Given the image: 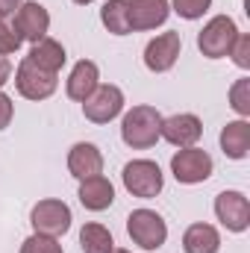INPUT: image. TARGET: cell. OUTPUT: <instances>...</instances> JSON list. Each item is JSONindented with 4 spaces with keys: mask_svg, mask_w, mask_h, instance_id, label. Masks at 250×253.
<instances>
[{
    "mask_svg": "<svg viewBox=\"0 0 250 253\" xmlns=\"http://www.w3.org/2000/svg\"><path fill=\"white\" fill-rule=\"evenodd\" d=\"M121 135L132 147H150L162 135V115L153 106H135L132 112H126Z\"/></svg>",
    "mask_w": 250,
    "mask_h": 253,
    "instance_id": "obj_1",
    "label": "cell"
},
{
    "mask_svg": "<svg viewBox=\"0 0 250 253\" xmlns=\"http://www.w3.org/2000/svg\"><path fill=\"white\" fill-rule=\"evenodd\" d=\"M126 230H129V239H132L138 248H144V251L159 248V245L165 242V236H168L165 221H162L156 212H150V209H135V212L129 215V221H126Z\"/></svg>",
    "mask_w": 250,
    "mask_h": 253,
    "instance_id": "obj_2",
    "label": "cell"
},
{
    "mask_svg": "<svg viewBox=\"0 0 250 253\" xmlns=\"http://www.w3.org/2000/svg\"><path fill=\"white\" fill-rule=\"evenodd\" d=\"M124 186L135 197H156L162 191V171L156 162L135 159L124 168Z\"/></svg>",
    "mask_w": 250,
    "mask_h": 253,
    "instance_id": "obj_3",
    "label": "cell"
},
{
    "mask_svg": "<svg viewBox=\"0 0 250 253\" xmlns=\"http://www.w3.org/2000/svg\"><path fill=\"white\" fill-rule=\"evenodd\" d=\"M121 106H124V94H121V88H115V85H97V88L83 100V112H85V118L94 121V124L112 121V118L121 112Z\"/></svg>",
    "mask_w": 250,
    "mask_h": 253,
    "instance_id": "obj_4",
    "label": "cell"
},
{
    "mask_svg": "<svg viewBox=\"0 0 250 253\" xmlns=\"http://www.w3.org/2000/svg\"><path fill=\"white\" fill-rule=\"evenodd\" d=\"M239 39V30H236V24L230 21V18H212L209 21V27L200 33V50L209 56V59H218V56H227L230 53V47H233V42Z\"/></svg>",
    "mask_w": 250,
    "mask_h": 253,
    "instance_id": "obj_5",
    "label": "cell"
},
{
    "mask_svg": "<svg viewBox=\"0 0 250 253\" xmlns=\"http://www.w3.org/2000/svg\"><path fill=\"white\" fill-rule=\"evenodd\" d=\"M15 83H18V91H21L24 97H30V100H42V97H47V94L56 91V74H53V71H44V68H39V65H33L30 59L21 62Z\"/></svg>",
    "mask_w": 250,
    "mask_h": 253,
    "instance_id": "obj_6",
    "label": "cell"
},
{
    "mask_svg": "<svg viewBox=\"0 0 250 253\" xmlns=\"http://www.w3.org/2000/svg\"><path fill=\"white\" fill-rule=\"evenodd\" d=\"M33 227L42 236H62L65 230L71 227V209L65 206L62 200H42L33 209Z\"/></svg>",
    "mask_w": 250,
    "mask_h": 253,
    "instance_id": "obj_7",
    "label": "cell"
},
{
    "mask_svg": "<svg viewBox=\"0 0 250 253\" xmlns=\"http://www.w3.org/2000/svg\"><path fill=\"white\" fill-rule=\"evenodd\" d=\"M171 168L180 183H203L212 174V159H209V153H203L197 147H186L174 156Z\"/></svg>",
    "mask_w": 250,
    "mask_h": 253,
    "instance_id": "obj_8",
    "label": "cell"
},
{
    "mask_svg": "<svg viewBox=\"0 0 250 253\" xmlns=\"http://www.w3.org/2000/svg\"><path fill=\"white\" fill-rule=\"evenodd\" d=\"M215 212H218V218L224 221V227H230V230H236V233L245 230L248 221H250V203L242 191H224V194H218Z\"/></svg>",
    "mask_w": 250,
    "mask_h": 253,
    "instance_id": "obj_9",
    "label": "cell"
},
{
    "mask_svg": "<svg viewBox=\"0 0 250 253\" xmlns=\"http://www.w3.org/2000/svg\"><path fill=\"white\" fill-rule=\"evenodd\" d=\"M180 56V33H162L156 36L147 50H144V65L150 71H168Z\"/></svg>",
    "mask_w": 250,
    "mask_h": 253,
    "instance_id": "obj_10",
    "label": "cell"
},
{
    "mask_svg": "<svg viewBox=\"0 0 250 253\" xmlns=\"http://www.w3.org/2000/svg\"><path fill=\"white\" fill-rule=\"evenodd\" d=\"M47 27H50V15L44 12V6H39V3H24V6H18L15 30H18L21 39L39 42V39H44Z\"/></svg>",
    "mask_w": 250,
    "mask_h": 253,
    "instance_id": "obj_11",
    "label": "cell"
},
{
    "mask_svg": "<svg viewBox=\"0 0 250 253\" xmlns=\"http://www.w3.org/2000/svg\"><path fill=\"white\" fill-rule=\"evenodd\" d=\"M126 15H129V30H150L168 18V3L165 0H126Z\"/></svg>",
    "mask_w": 250,
    "mask_h": 253,
    "instance_id": "obj_12",
    "label": "cell"
},
{
    "mask_svg": "<svg viewBox=\"0 0 250 253\" xmlns=\"http://www.w3.org/2000/svg\"><path fill=\"white\" fill-rule=\"evenodd\" d=\"M162 135L177 147H191L200 138V121L194 115H174L162 121Z\"/></svg>",
    "mask_w": 250,
    "mask_h": 253,
    "instance_id": "obj_13",
    "label": "cell"
},
{
    "mask_svg": "<svg viewBox=\"0 0 250 253\" xmlns=\"http://www.w3.org/2000/svg\"><path fill=\"white\" fill-rule=\"evenodd\" d=\"M80 200H83L85 209L100 212V209L112 206V200H115V189H112V183H109L106 177L94 174V177L83 180V186H80Z\"/></svg>",
    "mask_w": 250,
    "mask_h": 253,
    "instance_id": "obj_14",
    "label": "cell"
},
{
    "mask_svg": "<svg viewBox=\"0 0 250 253\" xmlns=\"http://www.w3.org/2000/svg\"><path fill=\"white\" fill-rule=\"evenodd\" d=\"M68 168H71L74 177L88 180V177L100 174V168H103V156L97 153L94 144H74V150H71V156H68Z\"/></svg>",
    "mask_w": 250,
    "mask_h": 253,
    "instance_id": "obj_15",
    "label": "cell"
},
{
    "mask_svg": "<svg viewBox=\"0 0 250 253\" xmlns=\"http://www.w3.org/2000/svg\"><path fill=\"white\" fill-rule=\"evenodd\" d=\"M97 88V65L94 62H77V68L71 71V80H68V94L74 100H85L91 91Z\"/></svg>",
    "mask_w": 250,
    "mask_h": 253,
    "instance_id": "obj_16",
    "label": "cell"
},
{
    "mask_svg": "<svg viewBox=\"0 0 250 253\" xmlns=\"http://www.w3.org/2000/svg\"><path fill=\"white\" fill-rule=\"evenodd\" d=\"M183 245H186V253H218L221 239H218L215 227H209V224H191L186 230Z\"/></svg>",
    "mask_w": 250,
    "mask_h": 253,
    "instance_id": "obj_17",
    "label": "cell"
},
{
    "mask_svg": "<svg viewBox=\"0 0 250 253\" xmlns=\"http://www.w3.org/2000/svg\"><path fill=\"white\" fill-rule=\"evenodd\" d=\"M27 59L33 65H39V68H44V71L59 74V68L65 65V50H62V44H56L53 39H39Z\"/></svg>",
    "mask_w": 250,
    "mask_h": 253,
    "instance_id": "obj_18",
    "label": "cell"
},
{
    "mask_svg": "<svg viewBox=\"0 0 250 253\" xmlns=\"http://www.w3.org/2000/svg\"><path fill=\"white\" fill-rule=\"evenodd\" d=\"M221 144H224V153H227V156L242 159L250 147V126L245 124V121L227 124V129L221 132Z\"/></svg>",
    "mask_w": 250,
    "mask_h": 253,
    "instance_id": "obj_19",
    "label": "cell"
},
{
    "mask_svg": "<svg viewBox=\"0 0 250 253\" xmlns=\"http://www.w3.org/2000/svg\"><path fill=\"white\" fill-rule=\"evenodd\" d=\"M80 245L83 253H112L115 251V242H112V233L100 224H85L83 233H80Z\"/></svg>",
    "mask_w": 250,
    "mask_h": 253,
    "instance_id": "obj_20",
    "label": "cell"
},
{
    "mask_svg": "<svg viewBox=\"0 0 250 253\" xmlns=\"http://www.w3.org/2000/svg\"><path fill=\"white\" fill-rule=\"evenodd\" d=\"M100 18H103V24L109 27V33H115V36H124V33H129V15H126V0H109V3L103 6Z\"/></svg>",
    "mask_w": 250,
    "mask_h": 253,
    "instance_id": "obj_21",
    "label": "cell"
},
{
    "mask_svg": "<svg viewBox=\"0 0 250 253\" xmlns=\"http://www.w3.org/2000/svg\"><path fill=\"white\" fill-rule=\"evenodd\" d=\"M21 253H62V245L53 239V236H33V239H27L24 242V248Z\"/></svg>",
    "mask_w": 250,
    "mask_h": 253,
    "instance_id": "obj_22",
    "label": "cell"
},
{
    "mask_svg": "<svg viewBox=\"0 0 250 253\" xmlns=\"http://www.w3.org/2000/svg\"><path fill=\"white\" fill-rule=\"evenodd\" d=\"M18 47H21V36H18L15 24H6V18H0V56L15 53Z\"/></svg>",
    "mask_w": 250,
    "mask_h": 253,
    "instance_id": "obj_23",
    "label": "cell"
},
{
    "mask_svg": "<svg viewBox=\"0 0 250 253\" xmlns=\"http://www.w3.org/2000/svg\"><path fill=\"white\" fill-rule=\"evenodd\" d=\"M212 0H174V9L183 15V18H200L206 9H209Z\"/></svg>",
    "mask_w": 250,
    "mask_h": 253,
    "instance_id": "obj_24",
    "label": "cell"
},
{
    "mask_svg": "<svg viewBox=\"0 0 250 253\" xmlns=\"http://www.w3.org/2000/svg\"><path fill=\"white\" fill-rule=\"evenodd\" d=\"M248 36H239V39H236V42H233V47H230V53H233V56H236V62L242 65V68H248L250 65V59H248Z\"/></svg>",
    "mask_w": 250,
    "mask_h": 253,
    "instance_id": "obj_25",
    "label": "cell"
},
{
    "mask_svg": "<svg viewBox=\"0 0 250 253\" xmlns=\"http://www.w3.org/2000/svg\"><path fill=\"white\" fill-rule=\"evenodd\" d=\"M245 91H248V80H242V83H239V85L233 88V100H236L233 106H236V109H239L242 115H245V112H248V109H250L248 103H245Z\"/></svg>",
    "mask_w": 250,
    "mask_h": 253,
    "instance_id": "obj_26",
    "label": "cell"
},
{
    "mask_svg": "<svg viewBox=\"0 0 250 253\" xmlns=\"http://www.w3.org/2000/svg\"><path fill=\"white\" fill-rule=\"evenodd\" d=\"M12 121V100L6 94H0V129Z\"/></svg>",
    "mask_w": 250,
    "mask_h": 253,
    "instance_id": "obj_27",
    "label": "cell"
},
{
    "mask_svg": "<svg viewBox=\"0 0 250 253\" xmlns=\"http://www.w3.org/2000/svg\"><path fill=\"white\" fill-rule=\"evenodd\" d=\"M18 6H21V0H0V18H6V15H12V12H18Z\"/></svg>",
    "mask_w": 250,
    "mask_h": 253,
    "instance_id": "obj_28",
    "label": "cell"
},
{
    "mask_svg": "<svg viewBox=\"0 0 250 253\" xmlns=\"http://www.w3.org/2000/svg\"><path fill=\"white\" fill-rule=\"evenodd\" d=\"M9 74H12V62H9L6 56H0V85L9 80Z\"/></svg>",
    "mask_w": 250,
    "mask_h": 253,
    "instance_id": "obj_29",
    "label": "cell"
},
{
    "mask_svg": "<svg viewBox=\"0 0 250 253\" xmlns=\"http://www.w3.org/2000/svg\"><path fill=\"white\" fill-rule=\"evenodd\" d=\"M77 3H91V0H77Z\"/></svg>",
    "mask_w": 250,
    "mask_h": 253,
    "instance_id": "obj_30",
    "label": "cell"
},
{
    "mask_svg": "<svg viewBox=\"0 0 250 253\" xmlns=\"http://www.w3.org/2000/svg\"><path fill=\"white\" fill-rule=\"evenodd\" d=\"M112 253H126V251H112Z\"/></svg>",
    "mask_w": 250,
    "mask_h": 253,
    "instance_id": "obj_31",
    "label": "cell"
}]
</instances>
